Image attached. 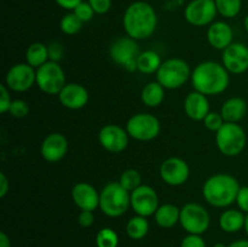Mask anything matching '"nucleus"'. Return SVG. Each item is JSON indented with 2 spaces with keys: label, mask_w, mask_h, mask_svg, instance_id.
<instances>
[{
  "label": "nucleus",
  "mask_w": 248,
  "mask_h": 247,
  "mask_svg": "<svg viewBox=\"0 0 248 247\" xmlns=\"http://www.w3.org/2000/svg\"><path fill=\"white\" fill-rule=\"evenodd\" d=\"M191 85L194 90L205 96H217L228 89L230 82L229 72L220 63L205 61L191 72Z\"/></svg>",
  "instance_id": "f257e3e1"
},
{
  "label": "nucleus",
  "mask_w": 248,
  "mask_h": 247,
  "mask_svg": "<svg viewBox=\"0 0 248 247\" xmlns=\"http://www.w3.org/2000/svg\"><path fill=\"white\" fill-rule=\"evenodd\" d=\"M126 34L135 40H145L154 34L157 16L154 7L145 1H135L127 6L123 17Z\"/></svg>",
  "instance_id": "f03ea898"
},
{
  "label": "nucleus",
  "mask_w": 248,
  "mask_h": 247,
  "mask_svg": "<svg viewBox=\"0 0 248 247\" xmlns=\"http://www.w3.org/2000/svg\"><path fill=\"white\" fill-rule=\"evenodd\" d=\"M239 181L228 173H217L208 177L202 185V196L207 203L217 208L229 207L236 202L239 193Z\"/></svg>",
  "instance_id": "7ed1b4c3"
},
{
  "label": "nucleus",
  "mask_w": 248,
  "mask_h": 247,
  "mask_svg": "<svg viewBox=\"0 0 248 247\" xmlns=\"http://www.w3.org/2000/svg\"><path fill=\"white\" fill-rule=\"evenodd\" d=\"M131 207V193L126 190L119 182L106 184L99 191V210L110 218H118L125 215Z\"/></svg>",
  "instance_id": "20e7f679"
},
{
  "label": "nucleus",
  "mask_w": 248,
  "mask_h": 247,
  "mask_svg": "<svg viewBox=\"0 0 248 247\" xmlns=\"http://www.w3.org/2000/svg\"><path fill=\"white\" fill-rule=\"evenodd\" d=\"M246 132L235 123H224V125L216 132V144L218 150L224 156H237L246 147Z\"/></svg>",
  "instance_id": "39448f33"
},
{
  "label": "nucleus",
  "mask_w": 248,
  "mask_h": 247,
  "mask_svg": "<svg viewBox=\"0 0 248 247\" xmlns=\"http://www.w3.org/2000/svg\"><path fill=\"white\" fill-rule=\"evenodd\" d=\"M156 81L166 90L181 89L191 77V70L188 63L181 58H169L164 61L156 72Z\"/></svg>",
  "instance_id": "423d86ee"
},
{
  "label": "nucleus",
  "mask_w": 248,
  "mask_h": 247,
  "mask_svg": "<svg viewBox=\"0 0 248 247\" xmlns=\"http://www.w3.org/2000/svg\"><path fill=\"white\" fill-rule=\"evenodd\" d=\"M126 131L133 139L140 142H149L159 136L161 125L159 119L153 114L137 113L127 120Z\"/></svg>",
  "instance_id": "0eeeda50"
},
{
  "label": "nucleus",
  "mask_w": 248,
  "mask_h": 247,
  "mask_svg": "<svg viewBox=\"0 0 248 247\" xmlns=\"http://www.w3.org/2000/svg\"><path fill=\"white\" fill-rule=\"evenodd\" d=\"M36 85L44 93L58 96L63 87L67 85L64 70L60 63L48 61L36 69Z\"/></svg>",
  "instance_id": "6e6552de"
},
{
  "label": "nucleus",
  "mask_w": 248,
  "mask_h": 247,
  "mask_svg": "<svg viewBox=\"0 0 248 247\" xmlns=\"http://www.w3.org/2000/svg\"><path fill=\"white\" fill-rule=\"evenodd\" d=\"M140 53L137 40L130 36H121L116 39L109 48V55L113 62L130 73L137 70V57Z\"/></svg>",
  "instance_id": "1a4fd4ad"
},
{
  "label": "nucleus",
  "mask_w": 248,
  "mask_h": 247,
  "mask_svg": "<svg viewBox=\"0 0 248 247\" xmlns=\"http://www.w3.org/2000/svg\"><path fill=\"white\" fill-rule=\"evenodd\" d=\"M210 223V213L200 203L188 202L181 208L179 224L188 234H203L205 232H207Z\"/></svg>",
  "instance_id": "9d476101"
},
{
  "label": "nucleus",
  "mask_w": 248,
  "mask_h": 247,
  "mask_svg": "<svg viewBox=\"0 0 248 247\" xmlns=\"http://www.w3.org/2000/svg\"><path fill=\"white\" fill-rule=\"evenodd\" d=\"M4 84L10 91H28L36 84V69L28 63H16L7 70Z\"/></svg>",
  "instance_id": "9b49d317"
},
{
  "label": "nucleus",
  "mask_w": 248,
  "mask_h": 247,
  "mask_svg": "<svg viewBox=\"0 0 248 247\" xmlns=\"http://www.w3.org/2000/svg\"><path fill=\"white\" fill-rule=\"evenodd\" d=\"M217 14L215 0H191L184 10L186 22L194 27L210 26Z\"/></svg>",
  "instance_id": "f8f14e48"
},
{
  "label": "nucleus",
  "mask_w": 248,
  "mask_h": 247,
  "mask_svg": "<svg viewBox=\"0 0 248 247\" xmlns=\"http://www.w3.org/2000/svg\"><path fill=\"white\" fill-rule=\"evenodd\" d=\"M159 206V196L153 186L142 184L131 191V208L136 215L148 218L155 215Z\"/></svg>",
  "instance_id": "ddd939ff"
},
{
  "label": "nucleus",
  "mask_w": 248,
  "mask_h": 247,
  "mask_svg": "<svg viewBox=\"0 0 248 247\" xmlns=\"http://www.w3.org/2000/svg\"><path fill=\"white\" fill-rule=\"evenodd\" d=\"M160 177L167 185H183L190 176V167L186 160L181 157L172 156L164 160L159 169Z\"/></svg>",
  "instance_id": "4468645a"
},
{
  "label": "nucleus",
  "mask_w": 248,
  "mask_h": 247,
  "mask_svg": "<svg viewBox=\"0 0 248 247\" xmlns=\"http://www.w3.org/2000/svg\"><path fill=\"white\" fill-rule=\"evenodd\" d=\"M128 136L126 128L121 126L108 124L103 126L98 132V142L103 149L109 153H121L127 148Z\"/></svg>",
  "instance_id": "2eb2a0df"
},
{
  "label": "nucleus",
  "mask_w": 248,
  "mask_h": 247,
  "mask_svg": "<svg viewBox=\"0 0 248 247\" xmlns=\"http://www.w3.org/2000/svg\"><path fill=\"white\" fill-rule=\"evenodd\" d=\"M222 64L229 73L239 75L248 70V47L242 43H232L223 51Z\"/></svg>",
  "instance_id": "dca6fc26"
},
{
  "label": "nucleus",
  "mask_w": 248,
  "mask_h": 247,
  "mask_svg": "<svg viewBox=\"0 0 248 247\" xmlns=\"http://www.w3.org/2000/svg\"><path fill=\"white\" fill-rule=\"evenodd\" d=\"M68 139L63 133L52 132L46 136L41 143V156L47 162H58L65 156L68 153Z\"/></svg>",
  "instance_id": "f3484780"
},
{
  "label": "nucleus",
  "mask_w": 248,
  "mask_h": 247,
  "mask_svg": "<svg viewBox=\"0 0 248 247\" xmlns=\"http://www.w3.org/2000/svg\"><path fill=\"white\" fill-rule=\"evenodd\" d=\"M58 99L64 108L70 110H78L84 108L90 99L86 87L77 82H67L62 91L58 93Z\"/></svg>",
  "instance_id": "a211bd4d"
},
{
  "label": "nucleus",
  "mask_w": 248,
  "mask_h": 247,
  "mask_svg": "<svg viewBox=\"0 0 248 247\" xmlns=\"http://www.w3.org/2000/svg\"><path fill=\"white\" fill-rule=\"evenodd\" d=\"M72 199L81 211H94L99 207V193L86 182H79L73 186Z\"/></svg>",
  "instance_id": "6ab92c4d"
},
{
  "label": "nucleus",
  "mask_w": 248,
  "mask_h": 247,
  "mask_svg": "<svg viewBox=\"0 0 248 247\" xmlns=\"http://www.w3.org/2000/svg\"><path fill=\"white\" fill-rule=\"evenodd\" d=\"M234 31L232 28L223 21L213 22L208 26L207 29V41L216 50L224 51L234 41Z\"/></svg>",
  "instance_id": "aec40b11"
},
{
  "label": "nucleus",
  "mask_w": 248,
  "mask_h": 247,
  "mask_svg": "<svg viewBox=\"0 0 248 247\" xmlns=\"http://www.w3.org/2000/svg\"><path fill=\"white\" fill-rule=\"evenodd\" d=\"M183 107L186 116L194 121H202L211 111L207 96L195 90L186 94Z\"/></svg>",
  "instance_id": "412c9836"
},
{
  "label": "nucleus",
  "mask_w": 248,
  "mask_h": 247,
  "mask_svg": "<svg viewBox=\"0 0 248 247\" xmlns=\"http://www.w3.org/2000/svg\"><path fill=\"white\" fill-rule=\"evenodd\" d=\"M220 114L225 123L237 124L246 116L247 102L241 97H232L223 103L220 108Z\"/></svg>",
  "instance_id": "4be33fe9"
},
{
  "label": "nucleus",
  "mask_w": 248,
  "mask_h": 247,
  "mask_svg": "<svg viewBox=\"0 0 248 247\" xmlns=\"http://www.w3.org/2000/svg\"><path fill=\"white\" fill-rule=\"evenodd\" d=\"M154 217L155 222L160 228L170 229V228H173L177 223H179L181 208L173 203H164V205L159 206Z\"/></svg>",
  "instance_id": "5701e85b"
},
{
  "label": "nucleus",
  "mask_w": 248,
  "mask_h": 247,
  "mask_svg": "<svg viewBox=\"0 0 248 247\" xmlns=\"http://www.w3.org/2000/svg\"><path fill=\"white\" fill-rule=\"evenodd\" d=\"M245 220H246V216L241 210L229 208L220 215L219 227L223 232L232 234L245 228Z\"/></svg>",
  "instance_id": "b1692460"
},
{
  "label": "nucleus",
  "mask_w": 248,
  "mask_h": 247,
  "mask_svg": "<svg viewBox=\"0 0 248 247\" xmlns=\"http://www.w3.org/2000/svg\"><path fill=\"white\" fill-rule=\"evenodd\" d=\"M165 87L157 81H150L145 85L140 92L143 104L149 108H156L162 104L165 99Z\"/></svg>",
  "instance_id": "393cba45"
},
{
  "label": "nucleus",
  "mask_w": 248,
  "mask_h": 247,
  "mask_svg": "<svg viewBox=\"0 0 248 247\" xmlns=\"http://www.w3.org/2000/svg\"><path fill=\"white\" fill-rule=\"evenodd\" d=\"M161 63L159 53L153 50H145L137 57V70L142 74H156Z\"/></svg>",
  "instance_id": "a878e982"
},
{
  "label": "nucleus",
  "mask_w": 248,
  "mask_h": 247,
  "mask_svg": "<svg viewBox=\"0 0 248 247\" xmlns=\"http://www.w3.org/2000/svg\"><path fill=\"white\" fill-rule=\"evenodd\" d=\"M47 45L43 43H33L26 50V63L38 69L46 62H48Z\"/></svg>",
  "instance_id": "bb28decb"
},
{
  "label": "nucleus",
  "mask_w": 248,
  "mask_h": 247,
  "mask_svg": "<svg viewBox=\"0 0 248 247\" xmlns=\"http://www.w3.org/2000/svg\"><path fill=\"white\" fill-rule=\"evenodd\" d=\"M149 232V222L147 217L136 215L135 217L130 218V220L126 224V234L132 240H142L147 236Z\"/></svg>",
  "instance_id": "cd10ccee"
},
{
  "label": "nucleus",
  "mask_w": 248,
  "mask_h": 247,
  "mask_svg": "<svg viewBox=\"0 0 248 247\" xmlns=\"http://www.w3.org/2000/svg\"><path fill=\"white\" fill-rule=\"evenodd\" d=\"M218 14L225 18H234L240 14L242 0H215Z\"/></svg>",
  "instance_id": "c85d7f7f"
},
{
  "label": "nucleus",
  "mask_w": 248,
  "mask_h": 247,
  "mask_svg": "<svg viewBox=\"0 0 248 247\" xmlns=\"http://www.w3.org/2000/svg\"><path fill=\"white\" fill-rule=\"evenodd\" d=\"M119 183L131 193L138 186L142 185V176H140V171H137L136 169H127L121 173Z\"/></svg>",
  "instance_id": "c756f323"
},
{
  "label": "nucleus",
  "mask_w": 248,
  "mask_h": 247,
  "mask_svg": "<svg viewBox=\"0 0 248 247\" xmlns=\"http://www.w3.org/2000/svg\"><path fill=\"white\" fill-rule=\"evenodd\" d=\"M82 24H84V22L80 21L74 12H69L62 17L60 22V28L67 35H74L81 31Z\"/></svg>",
  "instance_id": "7c9ffc66"
},
{
  "label": "nucleus",
  "mask_w": 248,
  "mask_h": 247,
  "mask_svg": "<svg viewBox=\"0 0 248 247\" xmlns=\"http://www.w3.org/2000/svg\"><path fill=\"white\" fill-rule=\"evenodd\" d=\"M97 247H118L119 236L110 228H103L97 232Z\"/></svg>",
  "instance_id": "2f4dec72"
},
{
  "label": "nucleus",
  "mask_w": 248,
  "mask_h": 247,
  "mask_svg": "<svg viewBox=\"0 0 248 247\" xmlns=\"http://www.w3.org/2000/svg\"><path fill=\"white\" fill-rule=\"evenodd\" d=\"M202 121L205 127L207 128V130H210L211 132L215 133L217 132V131H219V128L222 127L225 123L222 114L218 113V111H210Z\"/></svg>",
  "instance_id": "473e14b6"
},
{
  "label": "nucleus",
  "mask_w": 248,
  "mask_h": 247,
  "mask_svg": "<svg viewBox=\"0 0 248 247\" xmlns=\"http://www.w3.org/2000/svg\"><path fill=\"white\" fill-rule=\"evenodd\" d=\"M10 115L16 119L26 118L29 114V104L24 99H14L9 109Z\"/></svg>",
  "instance_id": "72a5a7b5"
},
{
  "label": "nucleus",
  "mask_w": 248,
  "mask_h": 247,
  "mask_svg": "<svg viewBox=\"0 0 248 247\" xmlns=\"http://www.w3.org/2000/svg\"><path fill=\"white\" fill-rule=\"evenodd\" d=\"M73 12H74V14L77 15L78 18H79L80 21L84 22V23L85 22L91 21L94 16L93 9H92L91 5L86 1L80 2V4L78 5L74 10H73Z\"/></svg>",
  "instance_id": "f704fd0d"
},
{
  "label": "nucleus",
  "mask_w": 248,
  "mask_h": 247,
  "mask_svg": "<svg viewBox=\"0 0 248 247\" xmlns=\"http://www.w3.org/2000/svg\"><path fill=\"white\" fill-rule=\"evenodd\" d=\"M48 48V60L52 61V62L60 63V61L62 60L63 56H64V47L61 43L58 41H52L47 45Z\"/></svg>",
  "instance_id": "c9c22d12"
},
{
  "label": "nucleus",
  "mask_w": 248,
  "mask_h": 247,
  "mask_svg": "<svg viewBox=\"0 0 248 247\" xmlns=\"http://www.w3.org/2000/svg\"><path fill=\"white\" fill-rule=\"evenodd\" d=\"M12 103L11 96H10L9 87L5 84H1L0 86V113L5 114L9 111L10 106Z\"/></svg>",
  "instance_id": "e433bc0d"
},
{
  "label": "nucleus",
  "mask_w": 248,
  "mask_h": 247,
  "mask_svg": "<svg viewBox=\"0 0 248 247\" xmlns=\"http://www.w3.org/2000/svg\"><path fill=\"white\" fill-rule=\"evenodd\" d=\"M181 247H206V242L201 235L188 234L182 240Z\"/></svg>",
  "instance_id": "4c0bfd02"
},
{
  "label": "nucleus",
  "mask_w": 248,
  "mask_h": 247,
  "mask_svg": "<svg viewBox=\"0 0 248 247\" xmlns=\"http://www.w3.org/2000/svg\"><path fill=\"white\" fill-rule=\"evenodd\" d=\"M87 2L97 15L107 14L111 7V0H87Z\"/></svg>",
  "instance_id": "58836bf2"
},
{
  "label": "nucleus",
  "mask_w": 248,
  "mask_h": 247,
  "mask_svg": "<svg viewBox=\"0 0 248 247\" xmlns=\"http://www.w3.org/2000/svg\"><path fill=\"white\" fill-rule=\"evenodd\" d=\"M236 203L239 206V210L244 213H248V186H241L236 196Z\"/></svg>",
  "instance_id": "ea45409f"
},
{
  "label": "nucleus",
  "mask_w": 248,
  "mask_h": 247,
  "mask_svg": "<svg viewBox=\"0 0 248 247\" xmlns=\"http://www.w3.org/2000/svg\"><path fill=\"white\" fill-rule=\"evenodd\" d=\"M78 223L82 228H90L94 223L93 211H80L78 216Z\"/></svg>",
  "instance_id": "a19ab883"
},
{
  "label": "nucleus",
  "mask_w": 248,
  "mask_h": 247,
  "mask_svg": "<svg viewBox=\"0 0 248 247\" xmlns=\"http://www.w3.org/2000/svg\"><path fill=\"white\" fill-rule=\"evenodd\" d=\"M9 189H10V182L7 179L6 174L4 172L0 173V198H5L6 194L9 193Z\"/></svg>",
  "instance_id": "79ce46f5"
},
{
  "label": "nucleus",
  "mask_w": 248,
  "mask_h": 247,
  "mask_svg": "<svg viewBox=\"0 0 248 247\" xmlns=\"http://www.w3.org/2000/svg\"><path fill=\"white\" fill-rule=\"evenodd\" d=\"M56 4L64 10H74L82 0H55Z\"/></svg>",
  "instance_id": "37998d69"
},
{
  "label": "nucleus",
  "mask_w": 248,
  "mask_h": 247,
  "mask_svg": "<svg viewBox=\"0 0 248 247\" xmlns=\"http://www.w3.org/2000/svg\"><path fill=\"white\" fill-rule=\"evenodd\" d=\"M0 247H11L9 236L4 232H0Z\"/></svg>",
  "instance_id": "c03bdc74"
},
{
  "label": "nucleus",
  "mask_w": 248,
  "mask_h": 247,
  "mask_svg": "<svg viewBox=\"0 0 248 247\" xmlns=\"http://www.w3.org/2000/svg\"><path fill=\"white\" fill-rule=\"evenodd\" d=\"M227 247H248V240H237V241L228 245Z\"/></svg>",
  "instance_id": "a18cd8bd"
},
{
  "label": "nucleus",
  "mask_w": 248,
  "mask_h": 247,
  "mask_svg": "<svg viewBox=\"0 0 248 247\" xmlns=\"http://www.w3.org/2000/svg\"><path fill=\"white\" fill-rule=\"evenodd\" d=\"M244 229L246 230V234L248 236V213L246 215V220H245V228H244Z\"/></svg>",
  "instance_id": "49530a36"
},
{
  "label": "nucleus",
  "mask_w": 248,
  "mask_h": 247,
  "mask_svg": "<svg viewBox=\"0 0 248 247\" xmlns=\"http://www.w3.org/2000/svg\"><path fill=\"white\" fill-rule=\"evenodd\" d=\"M244 26H245V29H246V31H247V34H248V15H247L246 17H245Z\"/></svg>",
  "instance_id": "de8ad7c7"
},
{
  "label": "nucleus",
  "mask_w": 248,
  "mask_h": 247,
  "mask_svg": "<svg viewBox=\"0 0 248 247\" xmlns=\"http://www.w3.org/2000/svg\"><path fill=\"white\" fill-rule=\"evenodd\" d=\"M215 247H227V246H225L224 244H222V242H218V244L215 245Z\"/></svg>",
  "instance_id": "09e8293b"
}]
</instances>
